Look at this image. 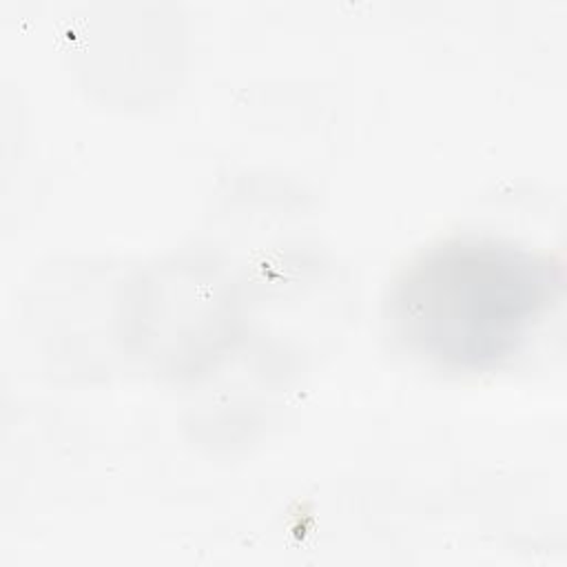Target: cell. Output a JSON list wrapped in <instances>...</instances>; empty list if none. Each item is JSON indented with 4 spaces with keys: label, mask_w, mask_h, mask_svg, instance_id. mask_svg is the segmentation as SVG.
Instances as JSON below:
<instances>
[{
    "label": "cell",
    "mask_w": 567,
    "mask_h": 567,
    "mask_svg": "<svg viewBox=\"0 0 567 567\" xmlns=\"http://www.w3.org/2000/svg\"><path fill=\"white\" fill-rule=\"evenodd\" d=\"M560 270L545 255L487 235H456L394 277L385 321L412 357L450 372H485L518 354L549 312Z\"/></svg>",
    "instance_id": "obj_1"
}]
</instances>
